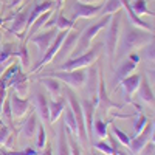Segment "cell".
Instances as JSON below:
<instances>
[{
    "instance_id": "9c48e42d",
    "label": "cell",
    "mask_w": 155,
    "mask_h": 155,
    "mask_svg": "<svg viewBox=\"0 0 155 155\" xmlns=\"http://www.w3.org/2000/svg\"><path fill=\"white\" fill-rule=\"evenodd\" d=\"M73 11V16H71V22H76L78 19H90V17H95L99 14L101 6H95V5H90V3H82V2H74L71 6Z\"/></svg>"
},
{
    "instance_id": "f546056e",
    "label": "cell",
    "mask_w": 155,
    "mask_h": 155,
    "mask_svg": "<svg viewBox=\"0 0 155 155\" xmlns=\"http://www.w3.org/2000/svg\"><path fill=\"white\" fill-rule=\"evenodd\" d=\"M130 6H132L134 12H135L138 17H140V16H144V14H147V16H153V17H155V12L150 11V9L147 8L146 0H134V2L130 3Z\"/></svg>"
},
{
    "instance_id": "e0dca14e",
    "label": "cell",
    "mask_w": 155,
    "mask_h": 155,
    "mask_svg": "<svg viewBox=\"0 0 155 155\" xmlns=\"http://www.w3.org/2000/svg\"><path fill=\"white\" fill-rule=\"evenodd\" d=\"M28 16H30V8L27 9H22L19 11L17 14L14 16V19H12V23L9 27V33L16 34V36H23L22 33L27 30V22H28Z\"/></svg>"
},
{
    "instance_id": "83f0119b",
    "label": "cell",
    "mask_w": 155,
    "mask_h": 155,
    "mask_svg": "<svg viewBox=\"0 0 155 155\" xmlns=\"http://www.w3.org/2000/svg\"><path fill=\"white\" fill-rule=\"evenodd\" d=\"M64 124H65V129H67V134H78V124H76V118H74V115L68 107H65V110H64Z\"/></svg>"
},
{
    "instance_id": "ba28073f",
    "label": "cell",
    "mask_w": 155,
    "mask_h": 155,
    "mask_svg": "<svg viewBox=\"0 0 155 155\" xmlns=\"http://www.w3.org/2000/svg\"><path fill=\"white\" fill-rule=\"evenodd\" d=\"M78 39H79V33L78 31H74V30H68L67 31V36H65V39H64L62 45H61V50L58 51V54L54 58L58 62L62 64L73 53L74 48H76V44H78Z\"/></svg>"
},
{
    "instance_id": "7bdbcfd3",
    "label": "cell",
    "mask_w": 155,
    "mask_h": 155,
    "mask_svg": "<svg viewBox=\"0 0 155 155\" xmlns=\"http://www.w3.org/2000/svg\"><path fill=\"white\" fill-rule=\"evenodd\" d=\"M17 155H37V152L34 149H31V147H27L23 152H19Z\"/></svg>"
},
{
    "instance_id": "9a60e30c",
    "label": "cell",
    "mask_w": 155,
    "mask_h": 155,
    "mask_svg": "<svg viewBox=\"0 0 155 155\" xmlns=\"http://www.w3.org/2000/svg\"><path fill=\"white\" fill-rule=\"evenodd\" d=\"M33 104L37 110V116L41 118L45 124H50V106H48V99L42 92H36L33 98Z\"/></svg>"
},
{
    "instance_id": "c3c4849f",
    "label": "cell",
    "mask_w": 155,
    "mask_h": 155,
    "mask_svg": "<svg viewBox=\"0 0 155 155\" xmlns=\"http://www.w3.org/2000/svg\"><path fill=\"white\" fill-rule=\"evenodd\" d=\"M62 3H64V0H56V6H58V8H61Z\"/></svg>"
},
{
    "instance_id": "e575fe53",
    "label": "cell",
    "mask_w": 155,
    "mask_h": 155,
    "mask_svg": "<svg viewBox=\"0 0 155 155\" xmlns=\"http://www.w3.org/2000/svg\"><path fill=\"white\" fill-rule=\"evenodd\" d=\"M47 134H45V127L44 124H39V129H37V141H36V146L37 149H44L47 144Z\"/></svg>"
},
{
    "instance_id": "44dd1931",
    "label": "cell",
    "mask_w": 155,
    "mask_h": 155,
    "mask_svg": "<svg viewBox=\"0 0 155 155\" xmlns=\"http://www.w3.org/2000/svg\"><path fill=\"white\" fill-rule=\"evenodd\" d=\"M56 155H70V146H68V138H67V129L65 124L59 126L58 132V144H56Z\"/></svg>"
},
{
    "instance_id": "484cf974",
    "label": "cell",
    "mask_w": 155,
    "mask_h": 155,
    "mask_svg": "<svg viewBox=\"0 0 155 155\" xmlns=\"http://www.w3.org/2000/svg\"><path fill=\"white\" fill-rule=\"evenodd\" d=\"M11 87L14 88V92H16L19 96H27V95H28V88H30L28 76L23 74V73H19V74L16 76V79L12 81Z\"/></svg>"
},
{
    "instance_id": "d6986e66",
    "label": "cell",
    "mask_w": 155,
    "mask_h": 155,
    "mask_svg": "<svg viewBox=\"0 0 155 155\" xmlns=\"http://www.w3.org/2000/svg\"><path fill=\"white\" fill-rule=\"evenodd\" d=\"M138 95H140V99L146 102L149 106H153L155 104V95L152 92V87L149 84V79L146 76H141V82H140V87H138Z\"/></svg>"
},
{
    "instance_id": "5bb4252c",
    "label": "cell",
    "mask_w": 155,
    "mask_h": 155,
    "mask_svg": "<svg viewBox=\"0 0 155 155\" xmlns=\"http://www.w3.org/2000/svg\"><path fill=\"white\" fill-rule=\"evenodd\" d=\"M82 112H84V120H85V127L88 140H92V127H93V120H95V112H96V98H85L81 102Z\"/></svg>"
},
{
    "instance_id": "4316f807",
    "label": "cell",
    "mask_w": 155,
    "mask_h": 155,
    "mask_svg": "<svg viewBox=\"0 0 155 155\" xmlns=\"http://www.w3.org/2000/svg\"><path fill=\"white\" fill-rule=\"evenodd\" d=\"M20 73V65L17 62H12L11 65L5 70V73L2 74V78H0V84L2 85H5L6 88L8 87H11V84H12V81L16 79V76Z\"/></svg>"
},
{
    "instance_id": "db71d44e",
    "label": "cell",
    "mask_w": 155,
    "mask_h": 155,
    "mask_svg": "<svg viewBox=\"0 0 155 155\" xmlns=\"http://www.w3.org/2000/svg\"><path fill=\"white\" fill-rule=\"evenodd\" d=\"M0 112H2V104H0Z\"/></svg>"
},
{
    "instance_id": "4dcf8cb0",
    "label": "cell",
    "mask_w": 155,
    "mask_h": 155,
    "mask_svg": "<svg viewBox=\"0 0 155 155\" xmlns=\"http://www.w3.org/2000/svg\"><path fill=\"white\" fill-rule=\"evenodd\" d=\"M92 135H96L99 140H104V138L107 137V123H106V121H102L101 118L93 120Z\"/></svg>"
},
{
    "instance_id": "f907efd6",
    "label": "cell",
    "mask_w": 155,
    "mask_h": 155,
    "mask_svg": "<svg viewBox=\"0 0 155 155\" xmlns=\"http://www.w3.org/2000/svg\"><path fill=\"white\" fill-rule=\"evenodd\" d=\"M150 74H152V78H153V81H155V70H152V71H150Z\"/></svg>"
},
{
    "instance_id": "ffe728a7",
    "label": "cell",
    "mask_w": 155,
    "mask_h": 155,
    "mask_svg": "<svg viewBox=\"0 0 155 155\" xmlns=\"http://www.w3.org/2000/svg\"><path fill=\"white\" fill-rule=\"evenodd\" d=\"M120 82H121V87L124 88V92H126L127 99H130V96L137 92L138 87H140L141 74H129V76L124 78V79H121Z\"/></svg>"
},
{
    "instance_id": "681fc988",
    "label": "cell",
    "mask_w": 155,
    "mask_h": 155,
    "mask_svg": "<svg viewBox=\"0 0 155 155\" xmlns=\"http://www.w3.org/2000/svg\"><path fill=\"white\" fill-rule=\"evenodd\" d=\"M82 3H92V2H96V0H79Z\"/></svg>"
},
{
    "instance_id": "8d00e7d4",
    "label": "cell",
    "mask_w": 155,
    "mask_h": 155,
    "mask_svg": "<svg viewBox=\"0 0 155 155\" xmlns=\"http://www.w3.org/2000/svg\"><path fill=\"white\" fill-rule=\"evenodd\" d=\"M95 147L98 149V150H101L104 155H116V150H115V147L112 146V144H107V143H104V141H99V143H96L95 144Z\"/></svg>"
},
{
    "instance_id": "3957f363",
    "label": "cell",
    "mask_w": 155,
    "mask_h": 155,
    "mask_svg": "<svg viewBox=\"0 0 155 155\" xmlns=\"http://www.w3.org/2000/svg\"><path fill=\"white\" fill-rule=\"evenodd\" d=\"M101 44L95 45L92 50H87L85 53L76 56V58H71L65 62H62L59 65V70H64V71H70V70H79V68H88L92 64L98 59L99 53H101Z\"/></svg>"
},
{
    "instance_id": "816d5d0a",
    "label": "cell",
    "mask_w": 155,
    "mask_h": 155,
    "mask_svg": "<svg viewBox=\"0 0 155 155\" xmlns=\"http://www.w3.org/2000/svg\"><path fill=\"white\" fill-rule=\"evenodd\" d=\"M2 25H3V19H0V27H2Z\"/></svg>"
},
{
    "instance_id": "f35d334b",
    "label": "cell",
    "mask_w": 155,
    "mask_h": 155,
    "mask_svg": "<svg viewBox=\"0 0 155 155\" xmlns=\"http://www.w3.org/2000/svg\"><path fill=\"white\" fill-rule=\"evenodd\" d=\"M147 123H149L147 116H146V115H140V116H138V120H137V124H135V134H134V137H137L141 130H143Z\"/></svg>"
},
{
    "instance_id": "7a4b0ae2",
    "label": "cell",
    "mask_w": 155,
    "mask_h": 155,
    "mask_svg": "<svg viewBox=\"0 0 155 155\" xmlns=\"http://www.w3.org/2000/svg\"><path fill=\"white\" fill-rule=\"evenodd\" d=\"M113 16V14H112ZM112 16H104L99 22L93 23V25H90V27H87L84 30L82 34H79V39H78V44H76V48L71 54H76V56H79L82 53H85V51L88 50L90 44H92V41L98 36V33L101 30H104L106 27H109V23L112 20Z\"/></svg>"
},
{
    "instance_id": "ab89813d",
    "label": "cell",
    "mask_w": 155,
    "mask_h": 155,
    "mask_svg": "<svg viewBox=\"0 0 155 155\" xmlns=\"http://www.w3.org/2000/svg\"><path fill=\"white\" fill-rule=\"evenodd\" d=\"M9 140V127L6 124H0V144H6Z\"/></svg>"
},
{
    "instance_id": "52a82bcc",
    "label": "cell",
    "mask_w": 155,
    "mask_h": 155,
    "mask_svg": "<svg viewBox=\"0 0 155 155\" xmlns=\"http://www.w3.org/2000/svg\"><path fill=\"white\" fill-rule=\"evenodd\" d=\"M67 31L68 30H64V31H58V36L54 37V41H53V44L50 45V48L45 51V54L41 58V61L37 62V65L33 68V71L36 73L39 68H42L44 65H47V64H50L51 61H53L54 58H56V54H58V51L61 50V45H62V42H64V39H65V36H67Z\"/></svg>"
},
{
    "instance_id": "cb8c5ba5",
    "label": "cell",
    "mask_w": 155,
    "mask_h": 155,
    "mask_svg": "<svg viewBox=\"0 0 155 155\" xmlns=\"http://www.w3.org/2000/svg\"><path fill=\"white\" fill-rule=\"evenodd\" d=\"M135 68H137V64H135L130 58L124 59V61L120 64V67L116 68V73H115V82H120L121 79H124V78L129 76Z\"/></svg>"
},
{
    "instance_id": "30bf717a",
    "label": "cell",
    "mask_w": 155,
    "mask_h": 155,
    "mask_svg": "<svg viewBox=\"0 0 155 155\" xmlns=\"http://www.w3.org/2000/svg\"><path fill=\"white\" fill-rule=\"evenodd\" d=\"M98 85H99V68L98 65L92 64L85 73V81H84V90L87 93V98H96Z\"/></svg>"
},
{
    "instance_id": "b9f144b4",
    "label": "cell",
    "mask_w": 155,
    "mask_h": 155,
    "mask_svg": "<svg viewBox=\"0 0 155 155\" xmlns=\"http://www.w3.org/2000/svg\"><path fill=\"white\" fill-rule=\"evenodd\" d=\"M140 153H141V155H153V153H155V144H153V143H147Z\"/></svg>"
},
{
    "instance_id": "60d3db41",
    "label": "cell",
    "mask_w": 155,
    "mask_h": 155,
    "mask_svg": "<svg viewBox=\"0 0 155 155\" xmlns=\"http://www.w3.org/2000/svg\"><path fill=\"white\" fill-rule=\"evenodd\" d=\"M68 146H70V155H81V149H79V146L76 144L74 140L68 141Z\"/></svg>"
},
{
    "instance_id": "ee69618b",
    "label": "cell",
    "mask_w": 155,
    "mask_h": 155,
    "mask_svg": "<svg viewBox=\"0 0 155 155\" xmlns=\"http://www.w3.org/2000/svg\"><path fill=\"white\" fill-rule=\"evenodd\" d=\"M127 58H130L135 64H138V62H140V54H137V53H130V54H127Z\"/></svg>"
},
{
    "instance_id": "d4e9b609",
    "label": "cell",
    "mask_w": 155,
    "mask_h": 155,
    "mask_svg": "<svg viewBox=\"0 0 155 155\" xmlns=\"http://www.w3.org/2000/svg\"><path fill=\"white\" fill-rule=\"evenodd\" d=\"M48 106H50V124L51 123H56L59 120V116L64 113L65 110V99H53V101H48Z\"/></svg>"
},
{
    "instance_id": "8992f818",
    "label": "cell",
    "mask_w": 155,
    "mask_h": 155,
    "mask_svg": "<svg viewBox=\"0 0 155 155\" xmlns=\"http://www.w3.org/2000/svg\"><path fill=\"white\" fill-rule=\"evenodd\" d=\"M85 68H79V70H70V71H48L47 76H53L58 81L67 84V87L71 88H81L84 85L85 81Z\"/></svg>"
},
{
    "instance_id": "7c38bea8",
    "label": "cell",
    "mask_w": 155,
    "mask_h": 155,
    "mask_svg": "<svg viewBox=\"0 0 155 155\" xmlns=\"http://www.w3.org/2000/svg\"><path fill=\"white\" fill-rule=\"evenodd\" d=\"M152 127H153V123H147L146 127L141 130L137 137H134V140H130V143H129V149H130L132 153H140L141 150H143V147L149 143L150 140V135H152Z\"/></svg>"
},
{
    "instance_id": "8fae6325",
    "label": "cell",
    "mask_w": 155,
    "mask_h": 155,
    "mask_svg": "<svg viewBox=\"0 0 155 155\" xmlns=\"http://www.w3.org/2000/svg\"><path fill=\"white\" fill-rule=\"evenodd\" d=\"M96 106L101 109L107 112L109 109H120L121 106L115 104V102L110 101L107 92H106V82H104V74H102V71L99 70V85H98V93H96Z\"/></svg>"
},
{
    "instance_id": "7dc6e473",
    "label": "cell",
    "mask_w": 155,
    "mask_h": 155,
    "mask_svg": "<svg viewBox=\"0 0 155 155\" xmlns=\"http://www.w3.org/2000/svg\"><path fill=\"white\" fill-rule=\"evenodd\" d=\"M150 141L155 144V123H153V127H152V135H150Z\"/></svg>"
},
{
    "instance_id": "1f68e13d",
    "label": "cell",
    "mask_w": 155,
    "mask_h": 155,
    "mask_svg": "<svg viewBox=\"0 0 155 155\" xmlns=\"http://www.w3.org/2000/svg\"><path fill=\"white\" fill-rule=\"evenodd\" d=\"M141 56L147 64H155V36L146 47L141 48Z\"/></svg>"
},
{
    "instance_id": "d590c367",
    "label": "cell",
    "mask_w": 155,
    "mask_h": 155,
    "mask_svg": "<svg viewBox=\"0 0 155 155\" xmlns=\"http://www.w3.org/2000/svg\"><path fill=\"white\" fill-rule=\"evenodd\" d=\"M0 113L3 115V118H5V121L11 124V118H12V112H11V101H9V98H6V99L3 101V104H2V112H0Z\"/></svg>"
},
{
    "instance_id": "4fadbf2b",
    "label": "cell",
    "mask_w": 155,
    "mask_h": 155,
    "mask_svg": "<svg viewBox=\"0 0 155 155\" xmlns=\"http://www.w3.org/2000/svg\"><path fill=\"white\" fill-rule=\"evenodd\" d=\"M58 36V30L56 28H50V30H47L45 33H42V34H37V36H31L30 37V41L37 47V50H39V53H41V56H44L45 54V51L50 48V45L53 44V41H54V37Z\"/></svg>"
},
{
    "instance_id": "277c9868",
    "label": "cell",
    "mask_w": 155,
    "mask_h": 155,
    "mask_svg": "<svg viewBox=\"0 0 155 155\" xmlns=\"http://www.w3.org/2000/svg\"><path fill=\"white\" fill-rule=\"evenodd\" d=\"M65 96H67V101L70 104V109L76 118V124H78V137H79L81 143L82 144H87L88 143V134H87V127H85V120H84V112H82V106H81V101L76 98V95L70 90V87L65 88Z\"/></svg>"
},
{
    "instance_id": "d6a6232c",
    "label": "cell",
    "mask_w": 155,
    "mask_h": 155,
    "mask_svg": "<svg viewBox=\"0 0 155 155\" xmlns=\"http://www.w3.org/2000/svg\"><path fill=\"white\" fill-rule=\"evenodd\" d=\"M74 22H71V19H67L65 16H56V23H54V28L58 31H64V30H71L73 28Z\"/></svg>"
},
{
    "instance_id": "74e56055",
    "label": "cell",
    "mask_w": 155,
    "mask_h": 155,
    "mask_svg": "<svg viewBox=\"0 0 155 155\" xmlns=\"http://www.w3.org/2000/svg\"><path fill=\"white\" fill-rule=\"evenodd\" d=\"M16 58H20L22 65H23L25 68L30 65V58H28V51H27V45H25V44L20 47V51H19V53H16Z\"/></svg>"
},
{
    "instance_id": "f1b7e54d",
    "label": "cell",
    "mask_w": 155,
    "mask_h": 155,
    "mask_svg": "<svg viewBox=\"0 0 155 155\" xmlns=\"http://www.w3.org/2000/svg\"><path fill=\"white\" fill-rule=\"evenodd\" d=\"M123 9V5H121V0H107L104 6H101V11L99 14L102 16H112L115 12H118Z\"/></svg>"
},
{
    "instance_id": "7402d4cb",
    "label": "cell",
    "mask_w": 155,
    "mask_h": 155,
    "mask_svg": "<svg viewBox=\"0 0 155 155\" xmlns=\"http://www.w3.org/2000/svg\"><path fill=\"white\" fill-rule=\"evenodd\" d=\"M37 81L47 88V92L50 93V96L58 98V96L61 95L62 87H61V84H59V81L56 79V78H53V76H47V74H45V76H42V78H39Z\"/></svg>"
},
{
    "instance_id": "11a10c76",
    "label": "cell",
    "mask_w": 155,
    "mask_h": 155,
    "mask_svg": "<svg viewBox=\"0 0 155 155\" xmlns=\"http://www.w3.org/2000/svg\"><path fill=\"white\" fill-rule=\"evenodd\" d=\"M2 123H3V121H2V120H0V124H2Z\"/></svg>"
},
{
    "instance_id": "f6af8a7d",
    "label": "cell",
    "mask_w": 155,
    "mask_h": 155,
    "mask_svg": "<svg viewBox=\"0 0 155 155\" xmlns=\"http://www.w3.org/2000/svg\"><path fill=\"white\" fill-rule=\"evenodd\" d=\"M22 3V0H11L9 2V8H17Z\"/></svg>"
},
{
    "instance_id": "f5cc1de1",
    "label": "cell",
    "mask_w": 155,
    "mask_h": 155,
    "mask_svg": "<svg viewBox=\"0 0 155 155\" xmlns=\"http://www.w3.org/2000/svg\"><path fill=\"white\" fill-rule=\"evenodd\" d=\"M0 42H2V34H0Z\"/></svg>"
},
{
    "instance_id": "6da1fadb",
    "label": "cell",
    "mask_w": 155,
    "mask_h": 155,
    "mask_svg": "<svg viewBox=\"0 0 155 155\" xmlns=\"http://www.w3.org/2000/svg\"><path fill=\"white\" fill-rule=\"evenodd\" d=\"M155 34H152L150 31H146L143 28H138L132 23H126L123 34H120V42H118V48H116V56L124 58L127 54L134 53L135 50H140L146 47Z\"/></svg>"
},
{
    "instance_id": "603a6c76",
    "label": "cell",
    "mask_w": 155,
    "mask_h": 155,
    "mask_svg": "<svg viewBox=\"0 0 155 155\" xmlns=\"http://www.w3.org/2000/svg\"><path fill=\"white\" fill-rule=\"evenodd\" d=\"M39 129V116L37 113H30V116L25 120L23 126H22V134L25 138H33L36 135V130Z\"/></svg>"
},
{
    "instance_id": "2e32d148",
    "label": "cell",
    "mask_w": 155,
    "mask_h": 155,
    "mask_svg": "<svg viewBox=\"0 0 155 155\" xmlns=\"http://www.w3.org/2000/svg\"><path fill=\"white\" fill-rule=\"evenodd\" d=\"M9 101H11L12 116H16V118H22V116L28 112L30 101L27 98H19V95L16 92H11L9 93Z\"/></svg>"
},
{
    "instance_id": "bcb514c9",
    "label": "cell",
    "mask_w": 155,
    "mask_h": 155,
    "mask_svg": "<svg viewBox=\"0 0 155 155\" xmlns=\"http://www.w3.org/2000/svg\"><path fill=\"white\" fill-rule=\"evenodd\" d=\"M41 155H53V152H51V147L47 144V147H44V150H42Z\"/></svg>"
},
{
    "instance_id": "5b68a950",
    "label": "cell",
    "mask_w": 155,
    "mask_h": 155,
    "mask_svg": "<svg viewBox=\"0 0 155 155\" xmlns=\"http://www.w3.org/2000/svg\"><path fill=\"white\" fill-rule=\"evenodd\" d=\"M120 28H121V11L115 12L112 16V20L109 23L107 30V37H106V53L110 62L115 61L116 58V48L120 42Z\"/></svg>"
},
{
    "instance_id": "ac0fdd59",
    "label": "cell",
    "mask_w": 155,
    "mask_h": 155,
    "mask_svg": "<svg viewBox=\"0 0 155 155\" xmlns=\"http://www.w3.org/2000/svg\"><path fill=\"white\" fill-rule=\"evenodd\" d=\"M54 8V2L53 0H44V2H39L34 5V8H30V16H28V22H27V30H30V27L34 23V20L42 16L44 12L50 11Z\"/></svg>"
},
{
    "instance_id": "836d02e7",
    "label": "cell",
    "mask_w": 155,
    "mask_h": 155,
    "mask_svg": "<svg viewBox=\"0 0 155 155\" xmlns=\"http://www.w3.org/2000/svg\"><path fill=\"white\" fill-rule=\"evenodd\" d=\"M112 132L115 134V137H116V140L120 141V143L123 144V146H129V143H130V137H129L127 134H124L120 127H116V126H112Z\"/></svg>"
}]
</instances>
